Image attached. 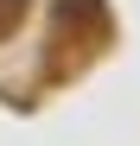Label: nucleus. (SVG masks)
<instances>
[{
	"mask_svg": "<svg viewBox=\"0 0 140 146\" xmlns=\"http://www.w3.org/2000/svg\"><path fill=\"white\" fill-rule=\"evenodd\" d=\"M19 19H26V0H0V38H13Z\"/></svg>",
	"mask_w": 140,
	"mask_h": 146,
	"instance_id": "f257e3e1",
	"label": "nucleus"
}]
</instances>
